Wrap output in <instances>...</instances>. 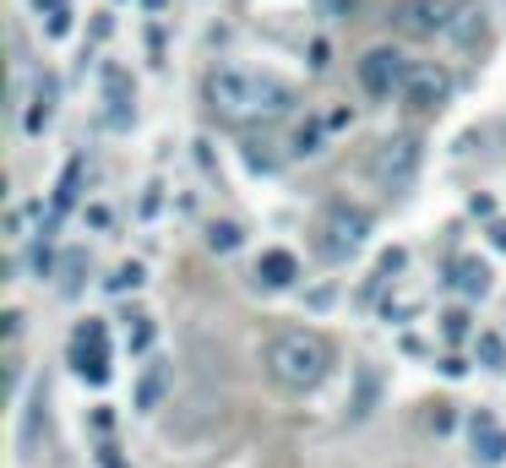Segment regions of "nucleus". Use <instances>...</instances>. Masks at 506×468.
Segmentation results:
<instances>
[{
  "label": "nucleus",
  "mask_w": 506,
  "mask_h": 468,
  "mask_svg": "<svg viewBox=\"0 0 506 468\" xmlns=\"http://www.w3.org/2000/svg\"><path fill=\"white\" fill-rule=\"evenodd\" d=\"M202 104L223 125H273V120H289L300 109V93H294V82L256 71V65H207Z\"/></svg>",
  "instance_id": "obj_1"
},
{
  "label": "nucleus",
  "mask_w": 506,
  "mask_h": 468,
  "mask_svg": "<svg viewBox=\"0 0 506 468\" xmlns=\"http://www.w3.org/2000/svg\"><path fill=\"white\" fill-rule=\"evenodd\" d=\"M262 365H267V376H273L283 393H316V387L332 376L338 354H332V344H327L316 327H283V333L267 344Z\"/></svg>",
  "instance_id": "obj_2"
},
{
  "label": "nucleus",
  "mask_w": 506,
  "mask_h": 468,
  "mask_svg": "<svg viewBox=\"0 0 506 468\" xmlns=\"http://www.w3.org/2000/svg\"><path fill=\"white\" fill-rule=\"evenodd\" d=\"M371 229H376V218H371V207H360V202H349V196H332L322 213H316V224H311V245H316V256L327 262V267H343V262H354L365 245H371Z\"/></svg>",
  "instance_id": "obj_3"
},
{
  "label": "nucleus",
  "mask_w": 506,
  "mask_h": 468,
  "mask_svg": "<svg viewBox=\"0 0 506 468\" xmlns=\"http://www.w3.org/2000/svg\"><path fill=\"white\" fill-rule=\"evenodd\" d=\"M420 169H425V136H420V131H392V136H382L376 153H371V180H376L387 196H403V191L420 180Z\"/></svg>",
  "instance_id": "obj_4"
},
{
  "label": "nucleus",
  "mask_w": 506,
  "mask_h": 468,
  "mask_svg": "<svg viewBox=\"0 0 506 468\" xmlns=\"http://www.w3.org/2000/svg\"><path fill=\"white\" fill-rule=\"evenodd\" d=\"M409 71H414V60H409L398 44H371V49L354 60L360 93H365V98H382V104L403 98V82H409Z\"/></svg>",
  "instance_id": "obj_5"
},
{
  "label": "nucleus",
  "mask_w": 506,
  "mask_h": 468,
  "mask_svg": "<svg viewBox=\"0 0 506 468\" xmlns=\"http://www.w3.org/2000/svg\"><path fill=\"white\" fill-rule=\"evenodd\" d=\"M65 365L87 382V387H109L114 382V349H109V327L98 316L76 322L71 344H65Z\"/></svg>",
  "instance_id": "obj_6"
},
{
  "label": "nucleus",
  "mask_w": 506,
  "mask_h": 468,
  "mask_svg": "<svg viewBox=\"0 0 506 468\" xmlns=\"http://www.w3.org/2000/svg\"><path fill=\"white\" fill-rule=\"evenodd\" d=\"M452 5H458V0H392V11H387V27H392L398 38H414V44H425V38H442V33H447V22H452Z\"/></svg>",
  "instance_id": "obj_7"
},
{
  "label": "nucleus",
  "mask_w": 506,
  "mask_h": 468,
  "mask_svg": "<svg viewBox=\"0 0 506 468\" xmlns=\"http://www.w3.org/2000/svg\"><path fill=\"white\" fill-rule=\"evenodd\" d=\"M452 87H458V76L447 71V60H414V71L403 82V104L420 115H442L452 104Z\"/></svg>",
  "instance_id": "obj_8"
},
{
  "label": "nucleus",
  "mask_w": 506,
  "mask_h": 468,
  "mask_svg": "<svg viewBox=\"0 0 506 468\" xmlns=\"http://www.w3.org/2000/svg\"><path fill=\"white\" fill-rule=\"evenodd\" d=\"M442 44L458 49V55H485V49H491V5H485V0H458Z\"/></svg>",
  "instance_id": "obj_9"
},
{
  "label": "nucleus",
  "mask_w": 506,
  "mask_h": 468,
  "mask_svg": "<svg viewBox=\"0 0 506 468\" xmlns=\"http://www.w3.org/2000/svg\"><path fill=\"white\" fill-rule=\"evenodd\" d=\"M463 431H469L474 468H506V425L496 420V409H469Z\"/></svg>",
  "instance_id": "obj_10"
},
{
  "label": "nucleus",
  "mask_w": 506,
  "mask_h": 468,
  "mask_svg": "<svg viewBox=\"0 0 506 468\" xmlns=\"http://www.w3.org/2000/svg\"><path fill=\"white\" fill-rule=\"evenodd\" d=\"M256 289H267V294H289V289H300V278H305V267H300V256L289 251V245H267L262 256H256Z\"/></svg>",
  "instance_id": "obj_11"
},
{
  "label": "nucleus",
  "mask_w": 506,
  "mask_h": 468,
  "mask_svg": "<svg viewBox=\"0 0 506 468\" xmlns=\"http://www.w3.org/2000/svg\"><path fill=\"white\" fill-rule=\"evenodd\" d=\"M104 120H109L114 131L136 120V82H131V71H120V65H104Z\"/></svg>",
  "instance_id": "obj_12"
},
{
  "label": "nucleus",
  "mask_w": 506,
  "mask_h": 468,
  "mask_svg": "<svg viewBox=\"0 0 506 468\" xmlns=\"http://www.w3.org/2000/svg\"><path fill=\"white\" fill-rule=\"evenodd\" d=\"M55 104H60V82L44 71L38 82H33V98H27V109H22V136H44L49 125H55Z\"/></svg>",
  "instance_id": "obj_13"
},
{
  "label": "nucleus",
  "mask_w": 506,
  "mask_h": 468,
  "mask_svg": "<svg viewBox=\"0 0 506 468\" xmlns=\"http://www.w3.org/2000/svg\"><path fill=\"white\" fill-rule=\"evenodd\" d=\"M447 284H452L463 300H485V294L496 289V267H491L485 256H458V262L447 267Z\"/></svg>",
  "instance_id": "obj_14"
},
{
  "label": "nucleus",
  "mask_w": 506,
  "mask_h": 468,
  "mask_svg": "<svg viewBox=\"0 0 506 468\" xmlns=\"http://www.w3.org/2000/svg\"><path fill=\"white\" fill-rule=\"evenodd\" d=\"M327 136H332V131H327V120H322V115H305V120H294V131H289V142H283V147H289V158H294V164H300V158L311 164V158H322V153H327Z\"/></svg>",
  "instance_id": "obj_15"
},
{
  "label": "nucleus",
  "mask_w": 506,
  "mask_h": 468,
  "mask_svg": "<svg viewBox=\"0 0 506 468\" xmlns=\"http://www.w3.org/2000/svg\"><path fill=\"white\" fill-rule=\"evenodd\" d=\"M382 365H354V393H349V420H371L376 414V403H382Z\"/></svg>",
  "instance_id": "obj_16"
},
{
  "label": "nucleus",
  "mask_w": 506,
  "mask_h": 468,
  "mask_svg": "<svg viewBox=\"0 0 506 468\" xmlns=\"http://www.w3.org/2000/svg\"><path fill=\"white\" fill-rule=\"evenodd\" d=\"M240 158H245V169H251V174H273V169L289 158V147H283V142H273V136H245V142H240Z\"/></svg>",
  "instance_id": "obj_17"
},
{
  "label": "nucleus",
  "mask_w": 506,
  "mask_h": 468,
  "mask_svg": "<svg viewBox=\"0 0 506 468\" xmlns=\"http://www.w3.org/2000/svg\"><path fill=\"white\" fill-rule=\"evenodd\" d=\"M202 240H207L213 256H234V251L245 245V224H240V218H207Z\"/></svg>",
  "instance_id": "obj_18"
},
{
  "label": "nucleus",
  "mask_w": 506,
  "mask_h": 468,
  "mask_svg": "<svg viewBox=\"0 0 506 468\" xmlns=\"http://www.w3.org/2000/svg\"><path fill=\"white\" fill-rule=\"evenodd\" d=\"M87 273H93L87 251H65V256L55 262V289H60L65 300H76V294H82V284H87Z\"/></svg>",
  "instance_id": "obj_19"
},
{
  "label": "nucleus",
  "mask_w": 506,
  "mask_h": 468,
  "mask_svg": "<svg viewBox=\"0 0 506 468\" xmlns=\"http://www.w3.org/2000/svg\"><path fill=\"white\" fill-rule=\"evenodd\" d=\"M164 387H169V365H164V360H147L142 387H136V409H142V414H153V409H158V398H164Z\"/></svg>",
  "instance_id": "obj_20"
},
{
  "label": "nucleus",
  "mask_w": 506,
  "mask_h": 468,
  "mask_svg": "<svg viewBox=\"0 0 506 468\" xmlns=\"http://www.w3.org/2000/svg\"><path fill=\"white\" fill-rule=\"evenodd\" d=\"M76 180H82V158H65V169H60V180H55V196H49V213H55V218L71 213V202H76Z\"/></svg>",
  "instance_id": "obj_21"
},
{
  "label": "nucleus",
  "mask_w": 506,
  "mask_h": 468,
  "mask_svg": "<svg viewBox=\"0 0 506 468\" xmlns=\"http://www.w3.org/2000/svg\"><path fill=\"white\" fill-rule=\"evenodd\" d=\"M474 360H480L485 371H506V338L496 333V327L474 333Z\"/></svg>",
  "instance_id": "obj_22"
},
{
  "label": "nucleus",
  "mask_w": 506,
  "mask_h": 468,
  "mask_svg": "<svg viewBox=\"0 0 506 468\" xmlns=\"http://www.w3.org/2000/svg\"><path fill=\"white\" fill-rule=\"evenodd\" d=\"M142 284H147V267H142V262H114V273L104 278L109 294H136Z\"/></svg>",
  "instance_id": "obj_23"
},
{
  "label": "nucleus",
  "mask_w": 506,
  "mask_h": 468,
  "mask_svg": "<svg viewBox=\"0 0 506 468\" xmlns=\"http://www.w3.org/2000/svg\"><path fill=\"white\" fill-rule=\"evenodd\" d=\"M480 327H474V316H469V305H452V311H442V338L458 349V344H469Z\"/></svg>",
  "instance_id": "obj_24"
},
{
  "label": "nucleus",
  "mask_w": 506,
  "mask_h": 468,
  "mask_svg": "<svg viewBox=\"0 0 506 468\" xmlns=\"http://www.w3.org/2000/svg\"><path fill=\"white\" fill-rule=\"evenodd\" d=\"M360 5H365V0H311V11H316L322 27H343V22H354Z\"/></svg>",
  "instance_id": "obj_25"
},
{
  "label": "nucleus",
  "mask_w": 506,
  "mask_h": 468,
  "mask_svg": "<svg viewBox=\"0 0 506 468\" xmlns=\"http://www.w3.org/2000/svg\"><path fill=\"white\" fill-rule=\"evenodd\" d=\"M153 338H158L153 316H131V327H125V354H147V349H153Z\"/></svg>",
  "instance_id": "obj_26"
},
{
  "label": "nucleus",
  "mask_w": 506,
  "mask_h": 468,
  "mask_svg": "<svg viewBox=\"0 0 506 468\" xmlns=\"http://www.w3.org/2000/svg\"><path fill=\"white\" fill-rule=\"evenodd\" d=\"M71 27H76V11H71V5H55V11L44 16V38H71Z\"/></svg>",
  "instance_id": "obj_27"
},
{
  "label": "nucleus",
  "mask_w": 506,
  "mask_h": 468,
  "mask_svg": "<svg viewBox=\"0 0 506 468\" xmlns=\"http://www.w3.org/2000/svg\"><path fill=\"white\" fill-rule=\"evenodd\" d=\"M305 65L322 76V71H332V44L327 38H311V49H305Z\"/></svg>",
  "instance_id": "obj_28"
},
{
  "label": "nucleus",
  "mask_w": 506,
  "mask_h": 468,
  "mask_svg": "<svg viewBox=\"0 0 506 468\" xmlns=\"http://www.w3.org/2000/svg\"><path fill=\"white\" fill-rule=\"evenodd\" d=\"M82 224H87V229H98V234H104V229H109V224H114V213H109V207H104V202H87V207H82Z\"/></svg>",
  "instance_id": "obj_29"
},
{
  "label": "nucleus",
  "mask_w": 506,
  "mask_h": 468,
  "mask_svg": "<svg viewBox=\"0 0 506 468\" xmlns=\"http://www.w3.org/2000/svg\"><path fill=\"white\" fill-rule=\"evenodd\" d=\"M436 371H442L447 382H463V376H469V360H463V354H442V360H436Z\"/></svg>",
  "instance_id": "obj_30"
},
{
  "label": "nucleus",
  "mask_w": 506,
  "mask_h": 468,
  "mask_svg": "<svg viewBox=\"0 0 506 468\" xmlns=\"http://www.w3.org/2000/svg\"><path fill=\"white\" fill-rule=\"evenodd\" d=\"M322 120H327V131L338 136V131H349V125H354V109H349V104H338V109H327Z\"/></svg>",
  "instance_id": "obj_31"
},
{
  "label": "nucleus",
  "mask_w": 506,
  "mask_h": 468,
  "mask_svg": "<svg viewBox=\"0 0 506 468\" xmlns=\"http://www.w3.org/2000/svg\"><path fill=\"white\" fill-rule=\"evenodd\" d=\"M33 207H38V202H33ZM33 207H11V213H5V240H22V229H27V213H33Z\"/></svg>",
  "instance_id": "obj_32"
},
{
  "label": "nucleus",
  "mask_w": 506,
  "mask_h": 468,
  "mask_svg": "<svg viewBox=\"0 0 506 468\" xmlns=\"http://www.w3.org/2000/svg\"><path fill=\"white\" fill-rule=\"evenodd\" d=\"M332 300H338V284H322V289H311V294H305V305H311V311H327Z\"/></svg>",
  "instance_id": "obj_33"
},
{
  "label": "nucleus",
  "mask_w": 506,
  "mask_h": 468,
  "mask_svg": "<svg viewBox=\"0 0 506 468\" xmlns=\"http://www.w3.org/2000/svg\"><path fill=\"white\" fill-rule=\"evenodd\" d=\"M158 207H164V185L153 180V185H147V196H142V218H158Z\"/></svg>",
  "instance_id": "obj_34"
},
{
  "label": "nucleus",
  "mask_w": 506,
  "mask_h": 468,
  "mask_svg": "<svg viewBox=\"0 0 506 468\" xmlns=\"http://www.w3.org/2000/svg\"><path fill=\"white\" fill-rule=\"evenodd\" d=\"M469 213H474V218H496V196L474 191V196H469Z\"/></svg>",
  "instance_id": "obj_35"
},
{
  "label": "nucleus",
  "mask_w": 506,
  "mask_h": 468,
  "mask_svg": "<svg viewBox=\"0 0 506 468\" xmlns=\"http://www.w3.org/2000/svg\"><path fill=\"white\" fill-rule=\"evenodd\" d=\"M431 425H436V431L447 436V431L458 425V414H452V403H436V414H431Z\"/></svg>",
  "instance_id": "obj_36"
},
{
  "label": "nucleus",
  "mask_w": 506,
  "mask_h": 468,
  "mask_svg": "<svg viewBox=\"0 0 506 468\" xmlns=\"http://www.w3.org/2000/svg\"><path fill=\"white\" fill-rule=\"evenodd\" d=\"M22 327H27V316H22V311H5V344H16Z\"/></svg>",
  "instance_id": "obj_37"
},
{
  "label": "nucleus",
  "mask_w": 506,
  "mask_h": 468,
  "mask_svg": "<svg viewBox=\"0 0 506 468\" xmlns=\"http://www.w3.org/2000/svg\"><path fill=\"white\" fill-rule=\"evenodd\" d=\"M485 234H491V245H496V251H506V224H501V218H491V229H485Z\"/></svg>",
  "instance_id": "obj_38"
},
{
  "label": "nucleus",
  "mask_w": 506,
  "mask_h": 468,
  "mask_svg": "<svg viewBox=\"0 0 506 468\" xmlns=\"http://www.w3.org/2000/svg\"><path fill=\"white\" fill-rule=\"evenodd\" d=\"M27 5H33V11H38V16H49V11H55V5H71V0H27Z\"/></svg>",
  "instance_id": "obj_39"
},
{
  "label": "nucleus",
  "mask_w": 506,
  "mask_h": 468,
  "mask_svg": "<svg viewBox=\"0 0 506 468\" xmlns=\"http://www.w3.org/2000/svg\"><path fill=\"white\" fill-rule=\"evenodd\" d=\"M98 468H125V463L114 458V447H104V453H98Z\"/></svg>",
  "instance_id": "obj_40"
},
{
  "label": "nucleus",
  "mask_w": 506,
  "mask_h": 468,
  "mask_svg": "<svg viewBox=\"0 0 506 468\" xmlns=\"http://www.w3.org/2000/svg\"><path fill=\"white\" fill-rule=\"evenodd\" d=\"M142 5H147V11H164V5H169V0H142Z\"/></svg>",
  "instance_id": "obj_41"
}]
</instances>
